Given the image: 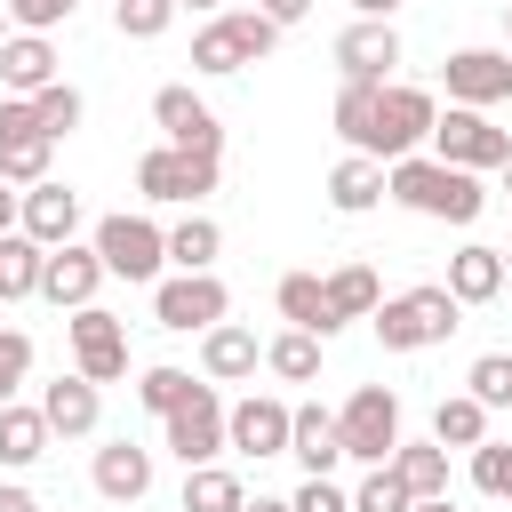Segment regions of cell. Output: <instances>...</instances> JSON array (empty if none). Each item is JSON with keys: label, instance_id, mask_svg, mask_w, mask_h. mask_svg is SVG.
<instances>
[{"label": "cell", "instance_id": "6da1fadb", "mask_svg": "<svg viewBox=\"0 0 512 512\" xmlns=\"http://www.w3.org/2000/svg\"><path fill=\"white\" fill-rule=\"evenodd\" d=\"M384 192H392L408 216H432V224H480V208H488V184H480L472 168L432 160V152L392 160V168H384Z\"/></svg>", "mask_w": 512, "mask_h": 512}, {"label": "cell", "instance_id": "7a4b0ae2", "mask_svg": "<svg viewBox=\"0 0 512 512\" xmlns=\"http://www.w3.org/2000/svg\"><path fill=\"white\" fill-rule=\"evenodd\" d=\"M432 120H440V104H432V88H416V80H384L376 88V104H368V128H360V160H408L416 144H432Z\"/></svg>", "mask_w": 512, "mask_h": 512}, {"label": "cell", "instance_id": "3957f363", "mask_svg": "<svg viewBox=\"0 0 512 512\" xmlns=\"http://www.w3.org/2000/svg\"><path fill=\"white\" fill-rule=\"evenodd\" d=\"M368 328H376V344H384V352H432V344H448V336L464 328V304L448 296V280H424V288L384 296Z\"/></svg>", "mask_w": 512, "mask_h": 512}, {"label": "cell", "instance_id": "277c9868", "mask_svg": "<svg viewBox=\"0 0 512 512\" xmlns=\"http://www.w3.org/2000/svg\"><path fill=\"white\" fill-rule=\"evenodd\" d=\"M272 48H280V24H272V16H256V8H224V16H208V24L192 32V72L224 80V72L264 64Z\"/></svg>", "mask_w": 512, "mask_h": 512}, {"label": "cell", "instance_id": "5b68a950", "mask_svg": "<svg viewBox=\"0 0 512 512\" xmlns=\"http://www.w3.org/2000/svg\"><path fill=\"white\" fill-rule=\"evenodd\" d=\"M216 176H224V160L184 152V144H152V152L136 160V192L160 200V208H200V200L216 192Z\"/></svg>", "mask_w": 512, "mask_h": 512}, {"label": "cell", "instance_id": "8992f818", "mask_svg": "<svg viewBox=\"0 0 512 512\" xmlns=\"http://www.w3.org/2000/svg\"><path fill=\"white\" fill-rule=\"evenodd\" d=\"M336 432H344V456H352V464H368V472H376V464H392V448L408 440V432H400V392L360 384V392L336 408Z\"/></svg>", "mask_w": 512, "mask_h": 512}, {"label": "cell", "instance_id": "52a82bcc", "mask_svg": "<svg viewBox=\"0 0 512 512\" xmlns=\"http://www.w3.org/2000/svg\"><path fill=\"white\" fill-rule=\"evenodd\" d=\"M432 160H448V168H472V176H504V160H512V128H496L488 112H464V104H448V112L432 120Z\"/></svg>", "mask_w": 512, "mask_h": 512}, {"label": "cell", "instance_id": "ba28073f", "mask_svg": "<svg viewBox=\"0 0 512 512\" xmlns=\"http://www.w3.org/2000/svg\"><path fill=\"white\" fill-rule=\"evenodd\" d=\"M88 240H96V256H104V272H112V280H152V288H160L168 224H152V216H128V208H120V216H104Z\"/></svg>", "mask_w": 512, "mask_h": 512}, {"label": "cell", "instance_id": "9c48e42d", "mask_svg": "<svg viewBox=\"0 0 512 512\" xmlns=\"http://www.w3.org/2000/svg\"><path fill=\"white\" fill-rule=\"evenodd\" d=\"M224 312H232V288H224L216 272H168V280L152 288V320L176 328V336H208Z\"/></svg>", "mask_w": 512, "mask_h": 512}, {"label": "cell", "instance_id": "30bf717a", "mask_svg": "<svg viewBox=\"0 0 512 512\" xmlns=\"http://www.w3.org/2000/svg\"><path fill=\"white\" fill-rule=\"evenodd\" d=\"M160 448H168L184 472H200V464L232 456V440H224V400H216V384H208V376H200V392L160 424Z\"/></svg>", "mask_w": 512, "mask_h": 512}, {"label": "cell", "instance_id": "8fae6325", "mask_svg": "<svg viewBox=\"0 0 512 512\" xmlns=\"http://www.w3.org/2000/svg\"><path fill=\"white\" fill-rule=\"evenodd\" d=\"M64 336H72V368L104 392V384H120L128 376V328L104 312V304H88V312H72L64 320Z\"/></svg>", "mask_w": 512, "mask_h": 512}, {"label": "cell", "instance_id": "7c38bea8", "mask_svg": "<svg viewBox=\"0 0 512 512\" xmlns=\"http://www.w3.org/2000/svg\"><path fill=\"white\" fill-rule=\"evenodd\" d=\"M104 280H112V272H104L96 240H64V248H48V264H40V296H48L56 312H88Z\"/></svg>", "mask_w": 512, "mask_h": 512}, {"label": "cell", "instance_id": "4fadbf2b", "mask_svg": "<svg viewBox=\"0 0 512 512\" xmlns=\"http://www.w3.org/2000/svg\"><path fill=\"white\" fill-rule=\"evenodd\" d=\"M152 120H160V144H184V152H208V160H224V120L184 88V80H168L160 96H152Z\"/></svg>", "mask_w": 512, "mask_h": 512}, {"label": "cell", "instance_id": "5bb4252c", "mask_svg": "<svg viewBox=\"0 0 512 512\" xmlns=\"http://www.w3.org/2000/svg\"><path fill=\"white\" fill-rule=\"evenodd\" d=\"M288 424H296V408L272 400V392H248V400L224 408V440H232V456H288Z\"/></svg>", "mask_w": 512, "mask_h": 512}, {"label": "cell", "instance_id": "9a60e30c", "mask_svg": "<svg viewBox=\"0 0 512 512\" xmlns=\"http://www.w3.org/2000/svg\"><path fill=\"white\" fill-rule=\"evenodd\" d=\"M440 80H448V104L488 112V104L512 96V56H504V48H456V56L440 64Z\"/></svg>", "mask_w": 512, "mask_h": 512}, {"label": "cell", "instance_id": "2e32d148", "mask_svg": "<svg viewBox=\"0 0 512 512\" xmlns=\"http://www.w3.org/2000/svg\"><path fill=\"white\" fill-rule=\"evenodd\" d=\"M392 64H400V32H392V24H360V16H352V24L336 32V72H344V80L384 88Z\"/></svg>", "mask_w": 512, "mask_h": 512}, {"label": "cell", "instance_id": "e0dca14e", "mask_svg": "<svg viewBox=\"0 0 512 512\" xmlns=\"http://www.w3.org/2000/svg\"><path fill=\"white\" fill-rule=\"evenodd\" d=\"M40 416H48V432H56V440H88V432L104 424V392L72 368V376L40 384Z\"/></svg>", "mask_w": 512, "mask_h": 512}, {"label": "cell", "instance_id": "ac0fdd59", "mask_svg": "<svg viewBox=\"0 0 512 512\" xmlns=\"http://www.w3.org/2000/svg\"><path fill=\"white\" fill-rule=\"evenodd\" d=\"M88 480H96L104 504H144V496H152V448H136V440H104L96 464H88Z\"/></svg>", "mask_w": 512, "mask_h": 512}, {"label": "cell", "instance_id": "d6986e66", "mask_svg": "<svg viewBox=\"0 0 512 512\" xmlns=\"http://www.w3.org/2000/svg\"><path fill=\"white\" fill-rule=\"evenodd\" d=\"M16 232H24V240H40V248H64V240L80 232V192H72V184H56V176H48V184H32V192H24Z\"/></svg>", "mask_w": 512, "mask_h": 512}, {"label": "cell", "instance_id": "ffe728a7", "mask_svg": "<svg viewBox=\"0 0 512 512\" xmlns=\"http://www.w3.org/2000/svg\"><path fill=\"white\" fill-rule=\"evenodd\" d=\"M256 368H264V344H256L240 320H216V328L200 336V376H208V384H248Z\"/></svg>", "mask_w": 512, "mask_h": 512}, {"label": "cell", "instance_id": "44dd1931", "mask_svg": "<svg viewBox=\"0 0 512 512\" xmlns=\"http://www.w3.org/2000/svg\"><path fill=\"white\" fill-rule=\"evenodd\" d=\"M288 456L304 464V480H328V472L344 464V432H336V416H328L320 400L296 408V424H288Z\"/></svg>", "mask_w": 512, "mask_h": 512}, {"label": "cell", "instance_id": "7402d4cb", "mask_svg": "<svg viewBox=\"0 0 512 512\" xmlns=\"http://www.w3.org/2000/svg\"><path fill=\"white\" fill-rule=\"evenodd\" d=\"M64 72H56V40L48 32H8V48H0V88L8 96H40V88H56Z\"/></svg>", "mask_w": 512, "mask_h": 512}, {"label": "cell", "instance_id": "603a6c76", "mask_svg": "<svg viewBox=\"0 0 512 512\" xmlns=\"http://www.w3.org/2000/svg\"><path fill=\"white\" fill-rule=\"evenodd\" d=\"M504 248H488V240H464L456 256H448V296L456 304H496L504 296Z\"/></svg>", "mask_w": 512, "mask_h": 512}, {"label": "cell", "instance_id": "cb8c5ba5", "mask_svg": "<svg viewBox=\"0 0 512 512\" xmlns=\"http://www.w3.org/2000/svg\"><path fill=\"white\" fill-rule=\"evenodd\" d=\"M376 200H392V192H384V160L344 152V160L328 168V208H336V216H368Z\"/></svg>", "mask_w": 512, "mask_h": 512}, {"label": "cell", "instance_id": "d4e9b609", "mask_svg": "<svg viewBox=\"0 0 512 512\" xmlns=\"http://www.w3.org/2000/svg\"><path fill=\"white\" fill-rule=\"evenodd\" d=\"M376 304H384V288H376L368 264H336L328 272V336L352 328V320H376Z\"/></svg>", "mask_w": 512, "mask_h": 512}, {"label": "cell", "instance_id": "484cf974", "mask_svg": "<svg viewBox=\"0 0 512 512\" xmlns=\"http://www.w3.org/2000/svg\"><path fill=\"white\" fill-rule=\"evenodd\" d=\"M272 304H280V320H288V328H304V336H320V344H328V280H320V272H280Z\"/></svg>", "mask_w": 512, "mask_h": 512}, {"label": "cell", "instance_id": "4316f807", "mask_svg": "<svg viewBox=\"0 0 512 512\" xmlns=\"http://www.w3.org/2000/svg\"><path fill=\"white\" fill-rule=\"evenodd\" d=\"M48 440H56V432H48L40 408H24V400L0 408V464H8V472H32V464L48 456Z\"/></svg>", "mask_w": 512, "mask_h": 512}, {"label": "cell", "instance_id": "83f0119b", "mask_svg": "<svg viewBox=\"0 0 512 512\" xmlns=\"http://www.w3.org/2000/svg\"><path fill=\"white\" fill-rule=\"evenodd\" d=\"M216 256H224V224H216V216L192 208V216L168 224V264H176V272H216Z\"/></svg>", "mask_w": 512, "mask_h": 512}, {"label": "cell", "instance_id": "f1b7e54d", "mask_svg": "<svg viewBox=\"0 0 512 512\" xmlns=\"http://www.w3.org/2000/svg\"><path fill=\"white\" fill-rule=\"evenodd\" d=\"M392 472L408 480L416 504H424V496H448V448H440V440H400V448H392Z\"/></svg>", "mask_w": 512, "mask_h": 512}, {"label": "cell", "instance_id": "f546056e", "mask_svg": "<svg viewBox=\"0 0 512 512\" xmlns=\"http://www.w3.org/2000/svg\"><path fill=\"white\" fill-rule=\"evenodd\" d=\"M40 264H48V248H40V240H24V232H8V240H0V304L40 296Z\"/></svg>", "mask_w": 512, "mask_h": 512}, {"label": "cell", "instance_id": "4dcf8cb0", "mask_svg": "<svg viewBox=\"0 0 512 512\" xmlns=\"http://www.w3.org/2000/svg\"><path fill=\"white\" fill-rule=\"evenodd\" d=\"M432 440H440V448H480V440H488V408H480L472 392H448V400L432 408Z\"/></svg>", "mask_w": 512, "mask_h": 512}, {"label": "cell", "instance_id": "1f68e13d", "mask_svg": "<svg viewBox=\"0 0 512 512\" xmlns=\"http://www.w3.org/2000/svg\"><path fill=\"white\" fill-rule=\"evenodd\" d=\"M240 504H248V488H240L232 464H200V472H184V512H240Z\"/></svg>", "mask_w": 512, "mask_h": 512}, {"label": "cell", "instance_id": "d6a6232c", "mask_svg": "<svg viewBox=\"0 0 512 512\" xmlns=\"http://www.w3.org/2000/svg\"><path fill=\"white\" fill-rule=\"evenodd\" d=\"M264 368H272L280 384H312V376H320V336H304V328H280V336L264 344Z\"/></svg>", "mask_w": 512, "mask_h": 512}, {"label": "cell", "instance_id": "836d02e7", "mask_svg": "<svg viewBox=\"0 0 512 512\" xmlns=\"http://www.w3.org/2000/svg\"><path fill=\"white\" fill-rule=\"evenodd\" d=\"M48 136H0V184H16V192H32V184H48Z\"/></svg>", "mask_w": 512, "mask_h": 512}, {"label": "cell", "instance_id": "e575fe53", "mask_svg": "<svg viewBox=\"0 0 512 512\" xmlns=\"http://www.w3.org/2000/svg\"><path fill=\"white\" fill-rule=\"evenodd\" d=\"M192 392H200V384H192V376H184V368H168V360H160V368H144V376H136V400H144V408H152V416H160V424H168V416H176V408H184V400H192Z\"/></svg>", "mask_w": 512, "mask_h": 512}, {"label": "cell", "instance_id": "d590c367", "mask_svg": "<svg viewBox=\"0 0 512 512\" xmlns=\"http://www.w3.org/2000/svg\"><path fill=\"white\" fill-rule=\"evenodd\" d=\"M464 392L496 416V408H512V352H480L472 368H464Z\"/></svg>", "mask_w": 512, "mask_h": 512}, {"label": "cell", "instance_id": "8d00e7d4", "mask_svg": "<svg viewBox=\"0 0 512 512\" xmlns=\"http://www.w3.org/2000/svg\"><path fill=\"white\" fill-rule=\"evenodd\" d=\"M80 112H88V104H80V88H72V80H56V88H40V96H32V120H40V136H48V144H56V136H72V128H80Z\"/></svg>", "mask_w": 512, "mask_h": 512}, {"label": "cell", "instance_id": "74e56055", "mask_svg": "<svg viewBox=\"0 0 512 512\" xmlns=\"http://www.w3.org/2000/svg\"><path fill=\"white\" fill-rule=\"evenodd\" d=\"M112 24H120V40H160L176 24V0H112Z\"/></svg>", "mask_w": 512, "mask_h": 512}, {"label": "cell", "instance_id": "f35d334b", "mask_svg": "<svg viewBox=\"0 0 512 512\" xmlns=\"http://www.w3.org/2000/svg\"><path fill=\"white\" fill-rule=\"evenodd\" d=\"M352 512H416V496H408V480H400L392 464H376V472L352 488Z\"/></svg>", "mask_w": 512, "mask_h": 512}, {"label": "cell", "instance_id": "ab89813d", "mask_svg": "<svg viewBox=\"0 0 512 512\" xmlns=\"http://www.w3.org/2000/svg\"><path fill=\"white\" fill-rule=\"evenodd\" d=\"M472 488L496 496V504H512V440H480L472 448Z\"/></svg>", "mask_w": 512, "mask_h": 512}, {"label": "cell", "instance_id": "60d3db41", "mask_svg": "<svg viewBox=\"0 0 512 512\" xmlns=\"http://www.w3.org/2000/svg\"><path fill=\"white\" fill-rule=\"evenodd\" d=\"M24 376H32V336L24 328H0V408L24 392Z\"/></svg>", "mask_w": 512, "mask_h": 512}, {"label": "cell", "instance_id": "b9f144b4", "mask_svg": "<svg viewBox=\"0 0 512 512\" xmlns=\"http://www.w3.org/2000/svg\"><path fill=\"white\" fill-rule=\"evenodd\" d=\"M72 8L80 0H8V24L16 32H56V24H72Z\"/></svg>", "mask_w": 512, "mask_h": 512}, {"label": "cell", "instance_id": "7bdbcfd3", "mask_svg": "<svg viewBox=\"0 0 512 512\" xmlns=\"http://www.w3.org/2000/svg\"><path fill=\"white\" fill-rule=\"evenodd\" d=\"M288 512H352V496H344L336 480H304V488L288 496Z\"/></svg>", "mask_w": 512, "mask_h": 512}, {"label": "cell", "instance_id": "ee69618b", "mask_svg": "<svg viewBox=\"0 0 512 512\" xmlns=\"http://www.w3.org/2000/svg\"><path fill=\"white\" fill-rule=\"evenodd\" d=\"M0 136H40V120H32V96H0Z\"/></svg>", "mask_w": 512, "mask_h": 512}, {"label": "cell", "instance_id": "f6af8a7d", "mask_svg": "<svg viewBox=\"0 0 512 512\" xmlns=\"http://www.w3.org/2000/svg\"><path fill=\"white\" fill-rule=\"evenodd\" d=\"M256 16H272V24L288 32V24H304V16H312V0H256Z\"/></svg>", "mask_w": 512, "mask_h": 512}, {"label": "cell", "instance_id": "bcb514c9", "mask_svg": "<svg viewBox=\"0 0 512 512\" xmlns=\"http://www.w3.org/2000/svg\"><path fill=\"white\" fill-rule=\"evenodd\" d=\"M0 512H40V496L24 480H0Z\"/></svg>", "mask_w": 512, "mask_h": 512}, {"label": "cell", "instance_id": "7dc6e473", "mask_svg": "<svg viewBox=\"0 0 512 512\" xmlns=\"http://www.w3.org/2000/svg\"><path fill=\"white\" fill-rule=\"evenodd\" d=\"M16 216H24V192H16V184H0V240L16 232Z\"/></svg>", "mask_w": 512, "mask_h": 512}, {"label": "cell", "instance_id": "c3c4849f", "mask_svg": "<svg viewBox=\"0 0 512 512\" xmlns=\"http://www.w3.org/2000/svg\"><path fill=\"white\" fill-rule=\"evenodd\" d=\"M352 16H360V24H392V16H400V0H352Z\"/></svg>", "mask_w": 512, "mask_h": 512}, {"label": "cell", "instance_id": "681fc988", "mask_svg": "<svg viewBox=\"0 0 512 512\" xmlns=\"http://www.w3.org/2000/svg\"><path fill=\"white\" fill-rule=\"evenodd\" d=\"M240 512H288V496H248Z\"/></svg>", "mask_w": 512, "mask_h": 512}, {"label": "cell", "instance_id": "f907efd6", "mask_svg": "<svg viewBox=\"0 0 512 512\" xmlns=\"http://www.w3.org/2000/svg\"><path fill=\"white\" fill-rule=\"evenodd\" d=\"M416 512H464V504H456V496H424Z\"/></svg>", "mask_w": 512, "mask_h": 512}, {"label": "cell", "instance_id": "816d5d0a", "mask_svg": "<svg viewBox=\"0 0 512 512\" xmlns=\"http://www.w3.org/2000/svg\"><path fill=\"white\" fill-rule=\"evenodd\" d=\"M176 8H208V16H224V0H176Z\"/></svg>", "mask_w": 512, "mask_h": 512}, {"label": "cell", "instance_id": "f5cc1de1", "mask_svg": "<svg viewBox=\"0 0 512 512\" xmlns=\"http://www.w3.org/2000/svg\"><path fill=\"white\" fill-rule=\"evenodd\" d=\"M0 48H8V0H0Z\"/></svg>", "mask_w": 512, "mask_h": 512}, {"label": "cell", "instance_id": "db71d44e", "mask_svg": "<svg viewBox=\"0 0 512 512\" xmlns=\"http://www.w3.org/2000/svg\"><path fill=\"white\" fill-rule=\"evenodd\" d=\"M504 56H512V8H504Z\"/></svg>", "mask_w": 512, "mask_h": 512}, {"label": "cell", "instance_id": "11a10c76", "mask_svg": "<svg viewBox=\"0 0 512 512\" xmlns=\"http://www.w3.org/2000/svg\"><path fill=\"white\" fill-rule=\"evenodd\" d=\"M504 200H512V160H504Z\"/></svg>", "mask_w": 512, "mask_h": 512}, {"label": "cell", "instance_id": "9f6ffc18", "mask_svg": "<svg viewBox=\"0 0 512 512\" xmlns=\"http://www.w3.org/2000/svg\"><path fill=\"white\" fill-rule=\"evenodd\" d=\"M504 272H512V248H504Z\"/></svg>", "mask_w": 512, "mask_h": 512}, {"label": "cell", "instance_id": "6f0895ef", "mask_svg": "<svg viewBox=\"0 0 512 512\" xmlns=\"http://www.w3.org/2000/svg\"><path fill=\"white\" fill-rule=\"evenodd\" d=\"M504 8H512V0H504Z\"/></svg>", "mask_w": 512, "mask_h": 512}]
</instances>
